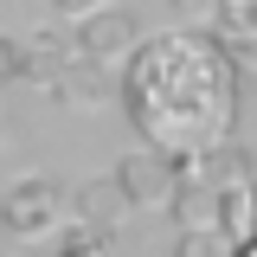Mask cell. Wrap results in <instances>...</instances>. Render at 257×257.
Segmentation results:
<instances>
[{"instance_id": "277c9868", "label": "cell", "mask_w": 257, "mask_h": 257, "mask_svg": "<svg viewBox=\"0 0 257 257\" xmlns=\"http://www.w3.org/2000/svg\"><path fill=\"white\" fill-rule=\"evenodd\" d=\"M135 45H142V20H135L128 7H96L90 20H77V52L96 58L103 71H109V64H128Z\"/></svg>"}, {"instance_id": "5b68a950", "label": "cell", "mask_w": 257, "mask_h": 257, "mask_svg": "<svg viewBox=\"0 0 257 257\" xmlns=\"http://www.w3.org/2000/svg\"><path fill=\"white\" fill-rule=\"evenodd\" d=\"M71 58H77V45H64L58 32H32L26 45H20V84H32V90H58V77L71 71Z\"/></svg>"}, {"instance_id": "ba28073f", "label": "cell", "mask_w": 257, "mask_h": 257, "mask_svg": "<svg viewBox=\"0 0 257 257\" xmlns=\"http://www.w3.org/2000/svg\"><path fill=\"white\" fill-rule=\"evenodd\" d=\"M58 96L71 103V109H96V96H103V64L77 52V58H71V71L58 77Z\"/></svg>"}, {"instance_id": "9c48e42d", "label": "cell", "mask_w": 257, "mask_h": 257, "mask_svg": "<svg viewBox=\"0 0 257 257\" xmlns=\"http://www.w3.org/2000/svg\"><path fill=\"white\" fill-rule=\"evenodd\" d=\"M174 257H238V238L219 231V225H180Z\"/></svg>"}, {"instance_id": "6da1fadb", "label": "cell", "mask_w": 257, "mask_h": 257, "mask_svg": "<svg viewBox=\"0 0 257 257\" xmlns=\"http://www.w3.org/2000/svg\"><path fill=\"white\" fill-rule=\"evenodd\" d=\"M122 109L142 148L199 161L225 148L238 128V58L219 45L212 26L155 32L122 64Z\"/></svg>"}, {"instance_id": "4fadbf2b", "label": "cell", "mask_w": 257, "mask_h": 257, "mask_svg": "<svg viewBox=\"0 0 257 257\" xmlns=\"http://www.w3.org/2000/svg\"><path fill=\"white\" fill-rule=\"evenodd\" d=\"M103 0H52V13H64V20H90Z\"/></svg>"}, {"instance_id": "5bb4252c", "label": "cell", "mask_w": 257, "mask_h": 257, "mask_svg": "<svg viewBox=\"0 0 257 257\" xmlns=\"http://www.w3.org/2000/svg\"><path fill=\"white\" fill-rule=\"evenodd\" d=\"M238 257H257V231H251V238H244V244H238Z\"/></svg>"}, {"instance_id": "30bf717a", "label": "cell", "mask_w": 257, "mask_h": 257, "mask_svg": "<svg viewBox=\"0 0 257 257\" xmlns=\"http://www.w3.org/2000/svg\"><path fill=\"white\" fill-rule=\"evenodd\" d=\"M109 244H116V231H103V225H64L58 238H52V251L58 257H109Z\"/></svg>"}, {"instance_id": "7a4b0ae2", "label": "cell", "mask_w": 257, "mask_h": 257, "mask_svg": "<svg viewBox=\"0 0 257 257\" xmlns=\"http://www.w3.org/2000/svg\"><path fill=\"white\" fill-rule=\"evenodd\" d=\"M58 212H64L58 187L39 180V174H32V180H13V187L0 193V231L20 238V244H45V238H58V231H64Z\"/></svg>"}, {"instance_id": "3957f363", "label": "cell", "mask_w": 257, "mask_h": 257, "mask_svg": "<svg viewBox=\"0 0 257 257\" xmlns=\"http://www.w3.org/2000/svg\"><path fill=\"white\" fill-rule=\"evenodd\" d=\"M128 206L135 212H174V193H180V161L161 155V148H142V155H122L116 167Z\"/></svg>"}, {"instance_id": "52a82bcc", "label": "cell", "mask_w": 257, "mask_h": 257, "mask_svg": "<svg viewBox=\"0 0 257 257\" xmlns=\"http://www.w3.org/2000/svg\"><path fill=\"white\" fill-rule=\"evenodd\" d=\"M212 32H219V45L231 52V58L257 64V0H225L219 20H212Z\"/></svg>"}, {"instance_id": "8992f818", "label": "cell", "mask_w": 257, "mask_h": 257, "mask_svg": "<svg viewBox=\"0 0 257 257\" xmlns=\"http://www.w3.org/2000/svg\"><path fill=\"white\" fill-rule=\"evenodd\" d=\"M122 212H135L128 206V193L116 174H103V180H84V187L71 193V219H84V225H103V231H116L122 225Z\"/></svg>"}, {"instance_id": "8fae6325", "label": "cell", "mask_w": 257, "mask_h": 257, "mask_svg": "<svg viewBox=\"0 0 257 257\" xmlns=\"http://www.w3.org/2000/svg\"><path fill=\"white\" fill-rule=\"evenodd\" d=\"M167 7H174L180 20H206V26H212V20H219V7H225V0H167Z\"/></svg>"}, {"instance_id": "7c38bea8", "label": "cell", "mask_w": 257, "mask_h": 257, "mask_svg": "<svg viewBox=\"0 0 257 257\" xmlns=\"http://www.w3.org/2000/svg\"><path fill=\"white\" fill-rule=\"evenodd\" d=\"M13 77H20V45H13V39H0V90H7Z\"/></svg>"}]
</instances>
